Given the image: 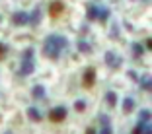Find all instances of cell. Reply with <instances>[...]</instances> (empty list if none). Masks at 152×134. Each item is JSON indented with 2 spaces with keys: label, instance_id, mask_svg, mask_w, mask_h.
Here are the masks:
<instances>
[{
  "label": "cell",
  "instance_id": "obj_19",
  "mask_svg": "<svg viewBox=\"0 0 152 134\" xmlns=\"http://www.w3.org/2000/svg\"><path fill=\"white\" fill-rule=\"evenodd\" d=\"M139 119H140L142 122H150V109H140Z\"/></svg>",
  "mask_w": 152,
  "mask_h": 134
},
{
  "label": "cell",
  "instance_id": "obj_9",
  "mask_svg": "<svg viewBox=\"0 0 152 134\" xmlns=\"http://www.w3.org/2000/svg\"><path fill=\"white\" fill-rule=\"evenodd\" d=\"M63 12H64V4L61 2V0H55L53 4L49 6V14L53 16V18H57V16H61Z\"/></svg>",
  "mask_w": 152,
  "mask_h": 134
},
{
  "label": "cell",
  "instance_id": "obj_29",
  "mask_svg": "<svg viewBox=\"0 0 152 134\" xmlns=\"http://www.w3.org/2000/svg\"><path fill=\"white\" fill-rule=\"evenodd\" d=\"M142 2H150V0H142Z\"/></svg>",
  "mask_w": 152,
  "mask_h": 134
},
{
  "label": "cell",
  "instance_id": "obj_4",
  "mask_svg": "<svg viewBox=\"0 0 152 134\" xmlns=\"http://www.w3.org/2000/svg\"><path fill=\"white\" fill-rule=\"evenodd\" d=\"M66 115H68L66 107H64V105H57V107H53L49 111V121H53V122H63L64 119H66Z\"/></svg>",
  "mask_w": 152,
  "mask_h": 134
},
{
  "label": "cell",
  "instance_id": "obj_17",
  "mask_svg": "<svg viewBox=\"0 0 152 134\" xmlns=\"http://www.w3.org/2000/svg\"><path fill=\"white\" fill-rule=\"evenodd\" d=\"M139 84H140V89H144V91H150V88H152V80H150V76L140 78Z\"/></svg>",
  "mask_w": 152,
  "mask_h": 134
},
{
  "label": "cell",
  "instance_id": "obj_11",
  "mask_svg": "<svg viewBox=\"0 0 152 134\" xmlns=\"http://www.w3.org/2000/svg\"><path fill=\"white\" fill-rule=\"evenodd\" d=\"M27 119L29 121H33V122H39L43 117H41V113H39V109H35V107H27Z\"/></svg>",
  "mask_w": 152,
  "mask_h": 134
},
{
  "label": "cell",
  "instance_id": "obj_26",
  "mask_svg": "<svg viewBox=\"0 0 152 134\" xmlns=\"http://www.w3.org/2000/svg\"><path fill=\"white\" fill-rule=\"evenodd\" d=\"M150 47H152V41L146 39V41H144V49H150Z\"/></svg>",
  "mask_w": 152,
  "mask_h": 134
},
{
  "label": "cell",
  "instance_id": "obj_24",
  "mask_svg": "<svg viewBox=\"0 0 152 134\" xmlns=\"http://www.w3.org/2000/svg\"><path fill=\"white\" fill-rule=\"evenodd\" d=\"M127 76H129L131 80H137V82H139V76H137V72H134V70H129V72H127Z\"/></svg>",
  "mask_w": 152,
  "mask_h": 134
},
{
  "label": "cell",
  "instance_id": "obj_13",
  "mask_svg": "<svg viewBox=\"0 0 152 134\" xmlns=\"http://www.w3.org/2000/svg\"><path fill=\"white\" fill-rule=\"evenodd\" d=\"M39 22H41V8H35L29 14V23L31 25H39Z\"/></svg>",
  "mask_w": 152,
  "mask_h": 134
},
{
  "label": "cell",
  "instance_id": "obj_23",
  "mask_svg": "<svg viewBox=\"0 0 152 134\" xmlns=\"http://www.w3.org/2000/svg\"><path fill=\"white\" fill-rule=\"evenodd\" d=\"M140 134H152V128H150V122H146V125L142 126V132Z\"/></svg>",
  "mask_w": 152,
  "mask_h": 134
},
{
  "label": "cell",
  "instance_id": "obj_8",
  "mask_svg": "<svg viewBox=\"0 0 152 134\" xmlns=\"http://www.w3.org/2000/svg\"><path fill=\"white\" fill-rule=\"evenodd\" d=\"M98 14H99V6H96V4H86V20L88 22H96L98 20Z\"/></svg>",
  "mask_w": 152,
  "mask_h": 134
},
{
  "label": "cell",
  "instance_id": "obj_21",
  "mask_svg": "<svg viewBox=\"0 0 152 134\" xmlns=\"http://www.w3.org/2000/svg\"><path fill=\"white\" fill-rule=\"evenodd\" d=\"M144 125H146V122L139 121V122H137V126L133 128V134H140V132H142V126H144Z\"/></svg>",
  "mask_w": 152,
  "mask_h": 134
},
{
  "label": "cell",
  "instance_id": "obj_16",
  "mask_svg": "<svg viewBox=\"0 0 152 134\" xmlns=\"http://www.w3.org/2000/svg\"><path fill=\"white\" fill-rule=\"evenodd\" d=\"M105 103H107L109 107H115L117 105V93L115 91H107L105 93Z\"/></svg>",
  "mask_w": 152,
  "mask_h": 134
},
{
  "label": "cell",
  "instance_id": "obj_6",
  "mask_svg": "<svg viewBox=\"0 0 152 134\" xmlns=\"http://www.w3.org/2000/svg\"><path fill=\"white\" fill-rule=\"evenodd\" d=\"M12 23H14V25H18V27L27 25V23H29V14H26V12H16L12 16Z\"/></svg>",
  "mask_w": 152,
  "mask_h": 134
},
{
  "label": "cell",
  "instance_id": "obj_15",
  "mask_svg": "<svg viewBox=\"0 0 152 134\" xmlns=\"http://www.w3.org/2000/svg\"><path fill=\"white\" fill-rule=\"evenodd\" d=\"M123 111L125 113H133L134 111V99L133 97H125L123 99Z\"/></svg>",
  "mask_w": 152,
  "mask_h": 134
},
{
  "label": "cell",
  "instance_id": "obj_3",
  "mask_svg": "<svg viewBox=\"0 0 152 134\" xmlns=\"http://www.w3.org/2000/svg\"><path fill=\"white\" fill-rule=\"evenodd\" d=\"M103 60H105V64H107L109 68H113V70L121 68V64H123V58H121L115 51H107V53L103 54Z\"/></svg>",
  "mask_w": 152,
  "mask_h": 134
},
{
  "label": "cell",
  "instance_id": "obj_1",
  "mask_svg": "<svg viewBox=\"0 0 152 134\" xmlns=\"http://www.w3.org/2000/svg\"><path fill=\"white\" fill-rule=\"evenodd\" d=\"M66 47H68L66 37L51 33V35H47V39H45V43H43V54L47 58H51V60H57V58L61 56V51H64Z\"/></svg>",
  "mask_w": 152,
  "mask_h": 134
},
{
  "label": "cell",
  "instance_id": "obj_10",
  "mask_svg": "<svg viewBox=\"0 0 152 134\" xmlns=\"http://www.w3.org/2000/svg\"><path fill=\"white\" fill-rule=\"evenodd\" d=\"M45 85H41V84H37V85H33L31 88V97L33 99H45Z\"/></svg>",
  "mask_w": 152,
  "mask_h": 134
},
{
  "label": "cell",
  "instance_id": "obj_2",
  "mask_svg": "<svg viewBox=\"0 0 152 134\" xmlns=\"http://www.w3.org/2000/svg\"><path fill=\"white\" fill-rule=\"evenodd\" d=\"M35 70V49L27 47L22 53V64H20V74L22 76H29Z\"/></svg>",
  "mask_w": 152,
  "mask_h": 134
},
{
  "label": "cell",
  "instance_id": "obj_27",
  "mask_svg": "<svg viewBox=\"0 0 152 134\" xmlns=\"http://www.w3.org/2000/svg\"><path fill=\"white\" fill-rule=\"evenodd\" d=\"M86 134H98V132H96V128H92V126H90V128H86Z\"/></svg>",
  "mask_w": 152,
  "mask_h": 134
},
{
  "label": "cell",
  "instance_id": "obj_5",
  "mask_svg": "<svg viewBox=\"0 0 152 134\" xmlns=\"http://www.w3.org/2000/svg\"><path fill=\"white\" fill-rule=\"evenodd\" d=\"M99 125H102V128H99V134H113V128H111V121H109V115H105V113H99Z\"/></svg>",
  "mask_w": 152,
  "mask_h": 134
},
{
  "label": "cell",
  "instance_id": "obj_18",
  "mask_svg": "<svg viewBox=\"0 0 152 134\" xmlns=\"http://www.w3.org/2000/svg\"><path fill=\"white\" fill-rule=\"evenodd\" d=\"M109 14H111V12H109L107 8L99 10V14H98V20H99V22H102V23H105V22H107V20H109Z\"/></svg>",
  "mask_w": 152,
  "mask_h": 134
},
{
  "label": "cell",
  "instance_id": "obj_25",
  "mask_svg": "<svg viewBox=\"0 0 152 134\" xmlns=\"http://www.w3.org/2000/svg\"><path fill=\"white\" fill-rule=\"evenodd\" d=\"M4 54H6V45H2V43H0V58L4 56Z\"/></svg>",
  "mask_w": 152,
  "mask_h": 134
},
{
  "label": "cell",
  "instance_id": "obj_7",
  "mask_svg": "<svg viewBox=\"0 0 152 134\" xmlns=\"http://www.w3.org/2000/svg\"><path fill=\"white\" fill-rule=\"evenodd\" d=\"M82 82H84V85L86 88H92V85L96 84V68H86V72H84V76H82Z\"/></svg>",
  "mask_w": 152,
  "mask_h": 134
},
{
  "label": "cell",
  "instance_id": "obj_14",
  "mask_svg": "<svg viewBox=\"0 0 152 134\" xmlns=\"http://www.w3.org/2000/svg\"><path fill=\"white\" fill-rule=\"evenodd\" d=\"M78 51L84 53V54H90L92 53V45H90L88 41H84V39H78Z\"/></svg>",
  "mask_w": 152,
  "mask_h": 134
},
{
  "label": "cell",
  "instance_id": "obj_28",
  "mask_svg": "<svg viewBox=\"0 0 152 134\" xmlns=\"http://www.w3.org/2000/svg\"><path fill=\"white\" fill-rule=\"evenodd\" d=\"M4 134H14V132H12V130H6V132H4Z\"/></svg>",
  "mask_w": 152,
  "mask_h": 134
},
{
  "label": "cell",
  "instance_id": "obj_12",
  "mask_svg": "<svg viewBox=\"0 0 152 134\" xmlns=\"http://www.w3.org/2000/svg\"><path fill=\"white\" fill-rule=\"evenodd\" d=\"M131 51H133V56H134V58H140V56L144 54L142 43H133V45H131Z\"/></svg>",
  "mask_w": 152,
  "mask_h": 134
},
{
  "label": "cell",
  "instance_id": "obj_20",
  "mask_svg": "<svg viewBox=\"0 0 152 134\" xmlns=\"http://www.w3.org/2000/svg\"><path fill=\"white\" fill-rule=\"evenodd\" d=\"M109 37L111 39H119V27H117V23H113L111 31H109Z\"/></svg>",
  "mask_w": 152,
  "mask_h": 134
},
{
  "label": "cell",
  "instance_id": "obj_22",
  "mask_svg": "<svg viewBox=\"0 0 152 134\" xmlns=\"http://www.w3.org/2000/svg\"><path fill=\"white\" fill-rule=\"evenodd\" d=\"M74 109H76V111H84V109H86V101H82V99H80V101H76Z\"/></svg>",
  "mask_w": 152,
  "mask_h": 134
}]
</instances>
